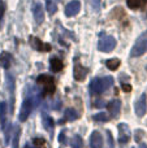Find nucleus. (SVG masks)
Instances as JSON below:
<instances>
[{"label":"nucleus","mask_w":147,"mask_h":148,"mask_svg":"<svg viewBox=\"0 0 147 148\" xmlns=\"http://www.w3.org/2000/svg\"><path fill=\"white\" fill-rule=\"evenodd\" d=\"M72 148H82L83 147V140L80 135H74L72 138Z\"/></svg>","instance_id":"412c9836"},{"label":"nucleus","mask_w":147,"mask_h":148,"mask_svg":"<svg viewBox=\"0 0 147 148\" xmlns=\"http://www.w3.org/2000/svg\"><path fill=\"white\" fill-rule=\"evenodd\" d=\"M31 109H33V103H31V100L25 99L22 101V105H21V109H20V114H18L20 122H25V121L27 120L31 113Z\"/></svg>","instance_id":"20e7f679"},{"label":"nucleus","mask_w":147,"mask_h":148,"mask_svg":"<svg viewBox=\"0 0 147 148\" xmlns=\"http://www.w3.org/2000/svg\"><path fill=\"white\" fill-rule=\"evenodd\" d=\"M59 142H60V143H63L64 146L68 143V142H67V138H65V133H64V131H63V133H60V135H59Z\"/></svg>","instance_id":"7c9ffc66"},{"label":"nucleus","mask_w":147,"mask_h":148,"mask_svg":"<svg viewBox=\"0 0 147 148\" xmlns=\"http://www.w3.org/2000/svg\"><path fill=\"white\" fill-rule=\"evenodd\" d=\"M33 14H34V20L38 25H41L42 22L44 21V9L42 7V4L39 3H35L33 7Z\"/></svg>","instance_id":"f8f14e48"},{"label":"nucleus","mask_w":147,"mask_h":148,"mask_svg":"<svg viewBox=\"0 0 147 148\" xmlns=\"http://www.w3.org/2000/svg\"><path fill=\"white\" fill-rule=\"evenodd\" d=\"M29 42H30L31 47H33L34 49H36V51H39V52H48V51H51V46H49V44L43 43L41 39L35 38V36H30V38H29Z\"/></svg>","instance_id":"423d86ee"},{"label":"nucleus","mask_w":147,"mask_h":148,"mask_svg":"<svg viewBox=\"0 0 147 148\" xmlns=\"http://www.w3.org/2000/svg\"><path fill=\"white\" fill-rule=\"evenodd\" d=\"M12 64V55L9 52H1L0 55V66L4 68V69H8Z\"/></svg>","instance_id":"dca6fc26"},{"label":"nucleus","mask_w":147,"mask_h":148,"mask_svg":"<svg viewBox=\"0 0 147 148\" xmlns=\"http://www.w3.org/2000/svg\"><path fill=\"white\" fill-rule=\"evenodd\" d=\"M46 1H49V0H46Z\"/></svg>","instance_id":"e433bc0d"},{"label":"nucleus","mask_w":147,"mask_h":148,"mask_svg":"<svg viewBox=\"0 0 147 148\" xmlns=\"http://www.w3.org/2000/svg\"><path fill=\"white\" fill-rule=\"evenodd\" d=\"M80 9H81V3L78 0H72L69 4H67L64 12L67 17H73V16H77L80 13Z\"/></svg>","instance_id":"6e6552de"},{"label":"nucleus","mask_w":147,"mask_h":148,"mask_svg":"<svg viewBox=\"0 0 147 148\" xmlns=\"http://www.w3.org/2000/svg\"><path fill=\"white\" fill-rule=\"evenodd\" d=\"M116 47V39L112 35H103L99 39L98 49L100 52H111Z\"/></svg>","instance_id":"7ed1b4c3"},{"label":"nucleus","mask_w":147,"mask_h":148,"mask_svg":"<svg viewBox=\"0 0 147 148\" xmlns=\"http://www.w3.org/2000/svg\"><path fill=\"white\" fill-rule=\"evenodd\" d=\"M94 121L96 122H108L109 121V117L107 116V113L102 112V113H98V114H94Z\"/></svg>","instance_id":"b1692460"},{"label":"nucleus","mask_w":147,"mask_h":148,"mask_svg":"<svg viewBox=\"0 0 147 148\" xmlns=\"http://www.w3.org/2000/svg\"><path fill=\"white\" fill-rule=\"evenodd\" d=\"M63 68H64V65H63V61L60 59H57V57H52V59L49 60V69H51V72L59 73V72L63 70Z\"/></svg>","instance_id":"2eb2a0df"},{"label":"nucleus","mask_w":147,"mask_h":148,"mask_svg":"<svg viewBox=\"0 0 147 148\" xmlns=\"http://www.w3.org/2000/svg\"><path fill=\"white\" fill-rule=\"evenodd\" d=\"M102 83H103L104 90L107 91L109 87L113 86V78H112V77H109V75H106V77H103V78H102Z\"/></svg>","instance_id":"5701e85b"},{"label":"nucleus","mask_w":147,"mask_h":148,"mask_svg":"<svg viewBox=\"0 0 147 148\" xmlns=\"http://www.w3.org/2000/svg\"><path fill=\"white\" fill-rule=\"evenodd\" d=\"M121 90H122L124 92H130V91H132V86H130L129 83H122Z\"/></svg>","instance_id":"2f4dec72"},{"label":"nucleus","mask_w":147,"mask_h":148,"mask_svg":"<svg viewBox=\"0 0 147 148\" xmlns=\"http://www.w3.org/2000/svg\"><path fill=\"white\" fill-rule=\"evenodd\" d=\"M94 105H96V107H102V105H104V103L103 101H95Z\"/></svg>","instance_id":"72a5a7b5"},{"label":"nucleus","mask_w":147,"mask_h":148,"mask_svg":"<svg viewBox=\"0 0 147 148\" xmlns=\"http://www.w3.org/2000/svg\"><path fill=\"white\" fill-rule=\"evenodd\" d=\"M47 3V12H48V14L49 16H52V14H55L56 13V10H57V5H56V3L54 1V0H49V1H46Z\"/></svg>","instance_id":"4be33fe9"},{"label":"nucleus","mask_w":147,"mask_h":148,"mask_svg":"<svg viewBox=\"0 0 147 148\" xmlns=\"http://www.w3.org/2000/svg\"><path fill=\"white\" fill-rule=\"evenodd\" d=\"M90 92L93 95H102L103 92H106L102 83V78H94L90 82Z\"/></svg>","instance_id":"9b49d317"},{"label":"nucleus","mask_w":147,"mask_h":148,"mask_svg":"<svg viewBox=\"0 0 147 148\" xmlns=\"http://www.w3.org/2000/svg\"><path fill=\"white\" fill-rule=\"evenodd\" d=\"M90 147L91 148H103V138L99 131H94L90 136Z\"/></svg>","instance_id":"4468645a"},{"label":"nucleus","mask_w":147,"mask_h":148,"mask_svg":"<svg viewBox=\"0 0 147 148\" xmlns=\"http://www.w3.org/2000/svg\"><path fill=\"white\" fill-rule=\"evenodd\" d=\"M33 143H34V146H36V147H42V146H44V139H42V138H35V139H33Z\"/></svg>","instance_id":"cd10ccee"},{"label":"nucleus","mask_w":147,"mask_h":148,"mask_svg":"<svg viewBox=\"0 0 147 148\" xmlns=\"http://www.w3.org/2000/svg\"><path fill=\"white\" fill-rule=\"evenodd\" d=\"M120 64H121V61H120L119 59H108L106 61V66L108 68L109 70H116L119 69Z\"/></svg>","instance_id":"aec40b11"},{"label":"nucleus","mask_w":147,"mask_h":148,"mask_svg":"<svg viewBox=\"0 0 147 148\" xmlns=\"http://www.w3.org/2000/svg\"><path fill=\"white\" fill-rule=\"evenodd\" d=\"M4 12H5V4L3 0H0V21H1L3 16H4Z\"/></svg>","instance_id":"c85d7f7f"},{"label":"nucleus","mask_w":147,"mask_h":148,"mask_svg":"<svg viewBox=\"0 0 147 148\" xmlns=\"http://www.w3.org/2000/svg\"><path fill=\"white\" fill-rule=\"evenodd\" d=\"M87 73H89V70L80 64H76L74 69H73V77H74V79L78 82L83 81V79L86 78V75H87Z\"/></svg>","instance_id":"ddd939ff"},{"label":"nucleus","mask_w":147,"mask_h":148,"mask_svg":"<svg viewBox=\"0 0 147 148\" xmlns=\"http://www.w3.org/2000/svg\"><path fill=\"white\" fill-rule=\"evenodd\" d=\"M25 148H30V147H29V146H27V144H26V146H25Z\"/></svg>","instance_id":"c9c22d12"},{"label":"nucleus","mask_w":147,"mask_h":148,"mask_svg":"<svg viewBox=\"0 0 147 148\" xmlns=\"http://www.w3.org/2000/svg\"><path fill=\"white\" fill-rule=\"evenodd\" d=\"M134 110H135V114H137L138 117H143V116L146 114V110H147V96H146V94H142L139 99L135 101Z\"/></svg>","instance_id":"39448f33"},{"label":"nucleus","mask_w":147,"mask_h":148,"mask_svg":"<svg viewBox=\"0 0 147 148\" xmlns=\"http://www.w3.org/2000/svg\"><path fill=\"white\" fill-rule=\"evenodd\" d=\"M107 108H108V112L111 114V117L116 118V117H119L120 112H121V101L119 99H115L107 104Z\"/></svg>","instance_id":"1a4fd4ad"},{"label":"nucleus","mask_w":147,"mask_h":148,"mask_svg":"<svg viewBox=\"0 0 147 148\" xmlns=\"http://www.w3.org/2000/svg\"><path fill=\"white\" fill-rule=\"evenodd\" d=\"M5 121H7V103H0V125H1L3 130L5 127Z\"/></svg>","instance_id":"a211bd4d"},{"label":"nucleus","mask_w":147,"mask_h":148,"mask_svg":"<svg viewBox=\"0 0 147 148\" xmlns=\"http://www.w3.org/2000/svg\"><path fill=\"white\" fill-rule=\"evenodd\" d=\"M64 116H65V118H67V121H76L78 118L77 112H76L73 108H67V109L64 110Z\"/></svg>","instance_id":"6ab92c4d"},{"label":"nucleus","mask_w":147,"mask_h":148,"mask_svg":"<svg viewBox=\"0 0 147 148\" xmlns=\"http://www.w3.org/2000/svg\"><path fill=\"white\" fill-rule=\"evenodd\" d=\"M139 148H147V144L146 143H141L139 144Z\"/></svg>","instance_id":"f704fd0d"},{"label":"nucleus","mask_w":147,"mask_h":148,"mask_svg":"<svg viewBox=\"0 0 147 148\" xmlns=\"http://www.w3.org/2000/svg\"><path fill=\"white\" fill-rule=\"evenodd\" d=\"M143 3H145V0H128V5L132 9H137V8L142 7Z\"/></svg>","instance_id":"393cba45"},{"label":"nucleus","mask_w":147,"mask_h":148,"mask_svg":"<svg viewBox=\"0 0 147 148\" xmlns=\"http://www.w3.org/2000/svg\"><path fill=\"white\" fill-rule=\"evenodd\" d=\"M10 131H12V123L8 122L4 127V133H5V144H9V139H10Z\"/></svg>","instance_id":"a878e982"},{"label":"nucleus","mask_w":147,"mask_h":148,"mask_svg":"<svg viewBox=\"0 0 147 148\" xmlns=\"http://www.w3.org/2000/svg\"><path fill=\"white\" fill-rule=\"evenodd\" d=\"M42 122H43V126L49 134L54 133V120H52L49 116H47L46 113H42Z\"/></svg>","instance_id":"f3484780"},{"label":"nucleus","mask_w":147,"mask_h":148,"mask_svg":"<svg viewBox=\"0 0 147 148\" xmlns=\"http://www.w3.org/2000/svg\"><path fill=\"white\" fill-rule=\"evenodd\" d=\"M107 136H108V143H109V148H113V136H112L111 131H107Z\"/></svg>","instance_id":"c756f323"},{"label":"nucleus","mask_w":147,"mask_h":148,"mask_svg":"<svg viewBox=\"0 0 147 148\" xmlns=\"http://www.w3.org/2000/svg\"><path fill=\"white\" fill-rule=\"evenodd\" d=\"M7 86L10 96V113H13V107H14V78L12 74H7Z\"/></svg>","instance_id":"9d476101"},{"label":"nucleus","mask_w":147,"mask_h":148,"mask_svg":"<svg viewBox=\"0 0 147 148\" xmlns=\"http://www.w3.org/2000/svg\"><path fill=\"white\" fill-rule=\"evenodd\" d=\"M36 83L43 86V95H52L55 92V81L48 74H41L36 78Z\"/></svg>","instance_id":"f03ea898"},{"label":"nucleus","mask_w":147,"mask_h":148,"mask_svg":"<svg viewBox=\"0 0 147 148\" xmlns=\"http://www.w3.org/2000/svg\"><path fill=\"white\" fill-rule=\"evenodd\" d=\"M20 134H21V130L18 127H16L14 136H13V146H12V148H18V139H20Z\"/></svg>","instance_id":"bb28decb"},{"label":"nucleus","mask_w":147,"mask_h":148,"mask_svg":"<svg viewBox=\"0 0 147 148\" xmlns=\"http://www.w3.org/2000/svg\"><path fill=\"white\" fill-rule=\"evenodd\" d=\"M147 51V30L143 31L139 36L137 38L135 43L133 44L132 51H130V56L132 57H139Z\"/></svg>","instance_id":"f257e3e1"},{"label":"nucleus","mask_w":147,"mask_h":148,"mask_svg":"<svg viewBox=\"0 0 147 148\" xmlns=\"http://www.w3.org/2000/svg\"><path fill=\"white\" fill-rule=\"evenodd\" d=\"M119 142L121 144H126L130 139V130L126 123H120L119 126Z\"/></svg>","instance_id":"0eeeda50"},{"label":"nucleus","mask_w":147,"mask_h":148,"mask_svg":"<svg viewBox=\"0 0 147 148\" xmlns=\"http://www.w3.org/2000/svg\"><path fill=\"white\" fill-rule=\"evenodd\" d=\"M137 134H138V136H135V140H137V142H139V140H141V136L143 135V131L138 130V131H137Z\"/></svg>","instance_id":"473e14b6"}]
</instances>
